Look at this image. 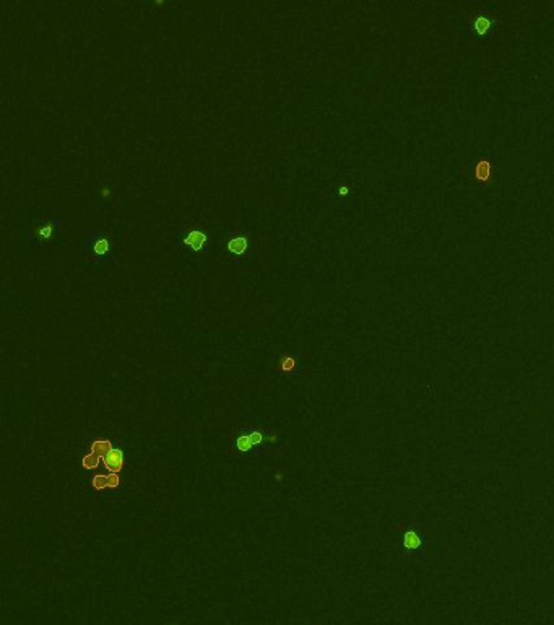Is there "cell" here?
I'll return each mask as SVG.
<instances>
[{
  "label": "cell",
  "mask_w": 554,
  "mask_h": 625,
  "mask_svg": "<svg viewBox=\"0 0 554 625\" xmlns=\"http://www.w3.org/2000/svg\"><path fill=\"white\" fill-rule=\"evenodd\" d=\"M496 174V165L493 155H478L473 163L468 166V176L471 181L476 183V186L488 187Z\"/></svg>",
  "instance_id": "obj_1"
},
{
  "label": "cell",
  "mask_w": 554,
  "mask_h": 625,
  "mask_svg": "<svg viewBox=\"0 0 554 625\" xmlns=\"http://www.w3.org/2000/svg\"><path fill=\"white\" fill-rule=\"evenodd\" d=\"M102 461H104V466L109 469V472H114V474H117V472L124 467V456H122L120 450H112L108 456L102 458Z\"/></svg>",
  "instance_id": "obj_2"
},
{
  "label": "cell",
  "mask_w": 554,
  "mask_h": 625,
  "mask_svg": "<svg viewBox=\"0 0 554 625\" xmlns=\"http://www.w3.org/2000/svg\"><path fill=\"white\" fill-rule=\"evenodd\" d=\"M205 241H207V235L202 233V231H198V230L190 231V233L186 236V238H184V244L190 246V248L195 249V251L202 249L203 244H205Z\"/></svg>",
  "instance_id": "obj_3"
},
{
  "label": "cell",
  "mask_w": 554,
  "mask_h": 625,
  "mask_svg": "<svg viewBox=\"0 0 554 625\" xmlns=\"http://www.w3.org/2000/svg\"><path fill=\"white\" fill-rule=\"evenodd\" d=\"M421 542L423 541H421V537H419V534L412 531V529L406 531L403 536V547L408 549V551H418V549L421 547Z\"/></svg>",
  "instance_id": "obj_4"
},
{
  "label": "cell",
  "mask_w": 554,
  "mask_h": 625,
  "mask_svg": "<svg viewBox=\"0 0 554 625\" xmlns=\"http://www.w3.org/2000/svg\"><path fill=\"white\" fill-rule=\"evenodd\" d=\"M111 451H112V444H111V441H108V440H106V441L98 440V441L91 443V453L98 454L99 458L108 456Z\"/></svg>",
  "instance_id": "obj_5"
},
{
  "label": "cell",
  "mask_w": 554,
  "mask_h": 625,
  "mask_svg": "<svg viewBox=\"0 0 554 625\" xmlns=\"http://www.w3.org/2000/svg\"><path fill=\"white\" fill-rule=\"evenodd\" d=\"M228 249H229V252H233V254H242L245 249H247V240L244 238V236H237V238H233L231 241L228 243Z\"/></svg>",
  "instance_id": "obj_6"
},
{
  "label": "cell",
  "mask_w": 554,
  "mask_h": 625,
  "mask_svg": "<svg viewBox=\"0 0 554 625\" xmlns=\"http://www.w3.org/2000/svg\"><path fill=\"white\" fill-rule=\"evenodd\" d=\"M81 464H83L85 469H96L99 466V456H98V454H94V453H90L83 458Z\"/></svg>",
  "instance_id": "obj_7"
},
{
  "label": "cell",
  "mask_w": 554,
  "mask_h": 625,
  "mask_svg": "<svg viewBox=\"0 0 554 625\" xmlns=\"http://www.w3.org/2000/svg\"><path fill=\"white\" fill-rule=\"evenodd\" d=\"M489 26H491V22H489V18H486V16H480V18H476V20H475V31L480 33V34L488 31Z\"/></svg>",
  "instance_id": "obj_8"
},
{
  "label": "cell",
  "mask_w": 554,
  "mask_h": 625,
  "mask_svg": "<svg viewBox=\"0 0 554 625\" xmlns=\"http://www.w3.org/2000/svg\"><path fill=\"white\" fill-rule=\"evenodd\" d=\"M93 487L96 490H102V489H108V474H98L93 477Z\"/></svg>",
  "instance_id": "obj_9"
},
{
  "label": "cell",
  "mask_w": 554,
  "mask_h": 625,
  "mask_svg": "<svg viewBox=\"0 0 554 625\" xmlns=\"http://www.w3.org/2000/svg\"><path fill=\"white\" fill-rule=\"evenodd\" d=\"M108 251H109L108 240L101 238V240H98L96 243H94V252H96V254H106Z\"/></svg>",
  "instance_id": "obj_10"
},
{
  "label": "cell",
  "mask_w": 554,
  "mask_h": 625,
  "mask_svg": "<svg viewBox=\"0 0 554 625\" xmlns=\"http://www.w3.org/2000/svg\"><path fill=\"white\" fill-rule=\"evenodd\" d=\"M237 448H239L241 451H247V450H251V448H252L251 437H241L239 440H237Z\"/></svg>",
  "instance_id": "obj_11"
},
{
  "label": "cell",
  "mask_w": 554,
  "mask_h": 625,
  "mask_svg": "<svg viewBox=\"0 0 554 625\" xmlns=\"http://www.w3.org/2000/svg\"><path fill=\"white\" fill-rule=\"evenodd\" d=\"M37 235H39V238H44V240L51 238V236H52V226L51 225L41 226V228H37Z\"/></svg>",
  "instance_id": "obj_12"
},
{
  "label": "cell",
  "mask_w": 554,
  "mask_h": 625,
  "mask_svg": "<svg viewBox=\"0 0 554 625\" xmlns=\"http://www.w3.org/2000/svg\"><path fill=\"white\" fill-rule=\"evenodd\" d=\"M119 482H120L119 476L114 474V472H109V474H108V489H116L119 485Z\"/></svg>",
  "instance_id": "obj_13"
},
{
  "label": "cell",
  "mask_w": 554,
  "mask_h": 625,
  "mask_svg": "<svg viewBox=\"0 0 554 625\" xmlns=\"http://www.w3.org/2000/svg\"><path fill=\"white\" fill-rule=\"evenodd\" d=\"M294 365H296V362H294V358H291V357L283 358V362H281V368L284 372H291L294 368Z\"/></svg>",
  "instance_id": "obj_14"
},
{
  "label": "cell",
  "mask_w": 554,
  "mask_h": 625,
  "mask_svg": "<svg viewBox=\"0 0 554 625\" xmlns=\"http://www.w3.org/2000/svg\"><path fill=\"white\" fill-rule=\"evenodd\" d=\"M251 441H252V444L260 443V441H262V435H260L259 432H254V433L251 435Z\"/></svg>",
  "instance_id": "obj_15"
},
{
  "label": "cell",
  "mask_w": 554,
  "mask_h": 625,
  "mask_svg": "<svg viewBox=\"0 0 554 625\" xmlns=\"http://www.w3.org/2000/svg\"><path fill=\"white\" fill-rule=\"evenodd\" d=\"M109 194V189L106 187V189H102V196H108Z\"/></svg>",
  "instance_id": "obj_16"
}]
</instances>
